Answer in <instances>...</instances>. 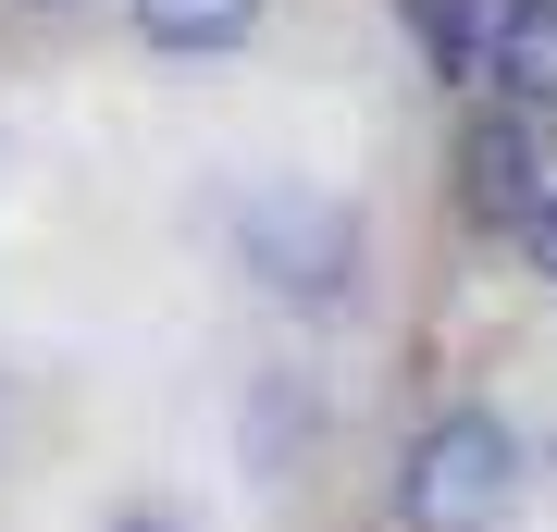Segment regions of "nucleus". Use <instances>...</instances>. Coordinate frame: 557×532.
Masks as SVG:
<instances>
[{
    "instance_id": "7ed1b4c3",
    "label": "nucleus",
    "mask_w": 557,
    "mask_h": 532,
    "mask_svg": "<svg viewBox=\"0 0 557 532\" xmlns=\"http://www.w3.org/2000/svg\"><path fill=\"white\" fill-rule=\"evenodd\" d=\"M545 124H557V99H520V124L508 112H483L471 124V211L483 223H533V161H545Z\"/></svg>"
},
{
    "instance_id": "20e7f679",
    "label": "nucleus",
    "mask_w": 557,
    "mask_h": 532,
    "mask_svg": "<svg viewBox=\"0 0 557 532\" xmlns=\"http://www.w3.org/2000/svg\"><path fill=\"white\" fill-rule=\"evenodd\" d=\"M483 75L508 99H557V0H496L483 13Z\"/></svg>"
},
{
    "instance_id": "6e6552de",
    "label": "nucleus",
    "mask_w": 557,
    "mask_h": 532,
    "mask_svg": "<svg viewBox=\"0 0 557 532\" xmlns=\"http://www.w3.org/2000/svg\"><path fill=\"white\" fill-rule=\"evenodd\" d=\"M112 532H174V520H161V508H137V520H112Z\"/></svg>"
},
{
    "instance_id": "f257e3e1",
    "label": "nucleus",
    "mask_w": 557,
    "mask_h": 532,
    "mask_svg": "<svg viewBox=\"0 0 557 532\" xmlns=\"http://www.w3.org/2000/svg\"><path fill=\"white\" fill-rule=\"evenodd\" d=\"M533 446L508 434V409H434L397 458V532H508Z\"/></svg>"
},
{
    "instance_id": "f03ea898",
    "label": "nucleus",
    "mask_w": 557,
    "mask_h": 532,
    "mask_svg": "<svg viewBox=\"0 0 557 532\" xmlns=\"http://www.w3.org/2000/svg\"><path fill=\"white\" fill-rule=\"evenodd\" d=\"M236 260L260 273V297H285V310H347L359 297V211L335 186L260 174V186H236Z\"/></svg>"
},
{
    "instance_id": "0eeeda50",
    "label": "nucleus",
    "mask_w": 557,
    "mask_h": 532,
    "mask_svg": "<svg viewBox=\"0 0 557 532\" xmlns=\"http://www.w3.org/2000/svg\"><path fill=\"white\" fill-rule=\"evenodd\" d=\"M533 273L557 285V198H533Z\"/></svg>"
},
{
    "instance_id": "39448f33",
    "label": "nucleus",
    "mask_w": 557,
    "mask_h": 532,
    "mask_svg": "<svg viewBox=\"0 0 557 532\" xmlns=\"http://www.w3.org/2000/svg\"><path fill=\"white\" fill-rule=\"evenodd\" d=\"M248 25H260V0H137L149 50H236Z\"/></svg>"
},
{
    "instance_id": "1a4fd4ad",
    "label": "nucleus",
    "mask_w": 557,
    "mask_h": 532,
    "mask_svg": "<svg viewBox=\"0 0 557 532\" xmlns=\"http://www.w3.org/2000/svg\"><path fill=\"white\" fill-rule=\"evenodd\" d=\"M0 446H13V384H0Z\"/></svg>"
},
{
    "instance_id": "423d86ee",
    "label": "nucleus",
    "mask_w": 557,
    "mask_h": 532,
    "mask_svg": "<svg viewBox=\"0 0 557 532\" xmlns=\"http://www.w3.org/2000/svg\"><path fill=\"white\" fill-rule=\"evenodd\" d=\"M397 13L421 25L434 75H483V13H496V0H397Z\"/></svg>"
}]
</instances>
